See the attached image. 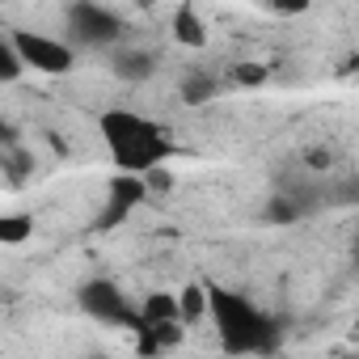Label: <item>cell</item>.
Segmentation results:
<instances>
[{"instance_id":"obj_1","label":"cell","mask_w":359,"mask_h":359,"mask_svg":"<svg viewBox=\"0 0 359 359\" xmlns=\"http://www.w3.org/2000/svg\"><path fill=\"white\" fill-rule=\"evenodd\" d=\"M97 135H102V148H106V156L118 173L148 177V173L165 169L177 156V144H173L169 127H161L156 118H148L131 106L102 110L97 114Z\"/></svg>"},{"instance_id":"obj_2","label":"cell","mask_w":359,"mask_h":359,"mask_svg":"<svg viewBox=\"0 0 359 359\" xmlns=\"http://www.w3.org/2000/svg\"><path fill=\"white\" fill-rule=\"evenodd\" d=\"M208 300H212V330H216V342L224 355L233 359H258V355H271L279 346V321L258 309L245 292H233L224 283H208Z\"/></svg>"},{"instance_id":"obj_3","label":"cell","mask_w":359,"mask_h":359,"mask_svg":"<svg viewBox=\"0 0 359 359\" xmlns=\"http://www.w3.org/2000/svg\"><path fill=\"white\" fill-rule=\"evenodd\" d=\"M76 309L102 325V330H140V304L110 279V275H93L76 287Z\"/></svg>"},{"instance_id":"obj_4","label":"cell","mask_w":359,"mask_h":359,"mask_svg":"<svg viewBox=\"0 0 359 359\" xmlns=\"http://www.w3.org/2000/svg\"><path fill=\"white\" fill-rule=\"evenodd\" d=\"M64 34L76 51H118L123 47V18L106 5H89V0H76V5L64 9Z\"/></svg>"},{"instance_id":"obj_5","label":"cell","mask_w":359,"mask_h":359,"mask_svg":"<svg viewBox=\"0 0 359 359\" xmlns=\"http://www.w3.org/2000/svg\"><path fill=\"white\" fill-rule=\"evenodd\" d=\"M26 68L39 72V76H68L76 68V47L68 39H55V34H43V30H9Z\"/></svg>"},{"instance_id":"obj_6","label":"cell","mask_w":359,"mask_h":359,"mask_svg":"<svg viewBox=\"0 0 359 359\" xmlns=\"http://www.w3.org/2000/svg\"><path fill=\"white\" fill-rule=\"evenodd\" d=\"M152 199V191H148V182L144 177H135V173H114L110 177V187H106V212H102V229H114V224H123L140 203H148Z\"/></svg>"},{"instance_id":"obj_7","label":"cell","mask_w":359,"mask_h":359,"mask_svg":"<svg viewBox=\"0 0 359 359\" xmlns=\"http://www.w3.org/2000/svg\"><path fill=\"white\" fill-rule=\"evenodd\" d=\"M156 68H161V60H156V51H148V47H131V43H123L118 51H110V76H114V81L144 85V81L156 76Z\"/></svg>"},{"instance_id":"obj_8","label":"cell","mask_w":359,"mask_h":359,"mask_svg":"<svg viewBox=\"0 0 359 359\" xmlns=\"http://www.w3.org/2000/svg\"><path fill=\"white\" fill-rule=\"evenodd\" d=\"M148 325H187L177 292H148L140 300V330H148Z\"/></svg>"},{"instance_id":"obj_9","label":"cell","mask_w":359,"mask_h":359,"mask_svg":"<svg viewBox=\"0 0 359 359\" xmlns=\"http://www.w3.org/2000/svg\"><path fill=\"white\" fill-rule=\"evenodd\" d=\"M169 34H173V43H182V47H191V51H203V47H208V22L199 18L195 5H177V9H173Z\"/></svg>"},{"instance_id":"obj_10","label":"cell","mask_w":359,"mask_h":359,"mask_svg":"<svg viewBox=\"0 0 359 359\" xmlns=\"http://www.w3.org/2000/svg\"><path fill=\"white\" fill-rule=\"evenodd\" d=\"M135 334H140V355H161V351L182 346L187 325H148V330H135Z\"/></svg>"},{"instance_id":"obj_11","label":"cell","mask_w":359,"mask_h":359,"mask_svg":"<svg viewBox=\"0 0 359 359\" xmlns=\"http://www.w3.org/2000/svg\"><path fill=\"white\" fill-rule=\"evenodd\" d=\"M34 237V216L30 212H5L0 216V245H26Z\"/></svg>"},{"instance_id":"obj_12","label":"cell","mask_w":359,"mask_h":359,"mask_svg":"<svg viewBox=\"0 0 359 359\" xmlns=\"http://www.w3.org/2000/svg\"><path fill=\"white\" fill-rule=\"evenodd\" d=\"M177 300H182V321H187V330L212 313V300H208V283H187L182 292H177Z\"/></svg>"},{"instance_id":"obj_13","label":"cell","mask_w":359,"mask_h":359,"mask_svg":"<svg viewBox=\"0 0 359 359\" xmlns=\"http://www.w3.org/2000/svg\"><path fill=\"white\" fill-rule=\"evenodd\" d=\"M26 72H30V68H26V60H22V51H18L13 34H0V85H18Z\"/></svg>"},{"instance_id":"obj_14","label":"cell","mask_w":359,"mask_h":359,"mask_svg":"<svg viewBox=\"0 0 359 359\" xmlns=\"http://www.w3.org/2000/svg\"><path fill=\"white\" fill-rule=\"evenodd\" d=\"M216 93H220V81L208 76V72H199V68L182 81V102H191V106H203V102H212Z\"/></svg>"},{"instance_id":"obj_15","label":"cell","mask_w":359,"mask_h":359,"mask_svg":"<svg viewBox=\"0 0 359 359\" xmlns=\"http://www.w3.org/2000/svg\"><path fill=\"white\" fill-rule=\"evenodd\" d=\"M266 76H271V68H266V64H254V60H250V64H237V68L229 72V85H245V89H258V85H262Z\"/></svg>"},{"instance_id":"obj_16","label":"cell","mask_w":359,"mask_h":359,"mask_svg":"<svg viewBox=\"0 0 359 359\" xmlns=\"http://www.w3.org/2000/svg\"><path fill=\"white\" fill-rule=\"evenodd\" d=\"M334 203H346V208H359V173H351V177H342V182L334 187V195H330Z\"/></svg>"},{"instance_id":"obj_17","label":"cell","mask_w":359,"mask_h":359,"mask_svg":"<svg viewBox=\"0 0 359 359\" xmlns=\"http://www.w3.org/2000/svg\"><path fill=\"white\" fill-rule=\"evenodd\" d=\"M144 182H148V191H152V195H161V191H173V173H169V169H156V173H148V177H144Z\"/></svg>"},{"instance_id":"obj_18","label":"cell","mask_w":359,"mask_h":359,"mask_svg":"<svg viewBox=\"0 0 359 359\" xmlns=\"http://www.w3.org/2000/svg\"><path fill=\"white\" fill-rule=\"evenodd\" d=\"M355 262H359V233H355Z\"/></svg>"},{"instance_id":"obj_19","label":"cell","mask_w":359,"mask_h":359,"mask_svg":"<svg viewBox=\"0 0 359 359\" xmlns=\"http://www.w3.org/2000/svg\"><path fill=\"white\" fill-rule=\"evenodd\" d=\"M355 338H359V321H355Z\"/></svg>"},{"instance_id":"obj_20","label":"cell","mask_w":359,"mask_h":359,"mask_svg":"<svg viewBox=\"0 0 359 359\" xmlns=\"http://www.w3.org/2000/svg\"><path fill=\"white\" fill-rule=\"evenodd\" d=\"M97 359H106V355H97Z\"/></svg>"}]
</instances>
